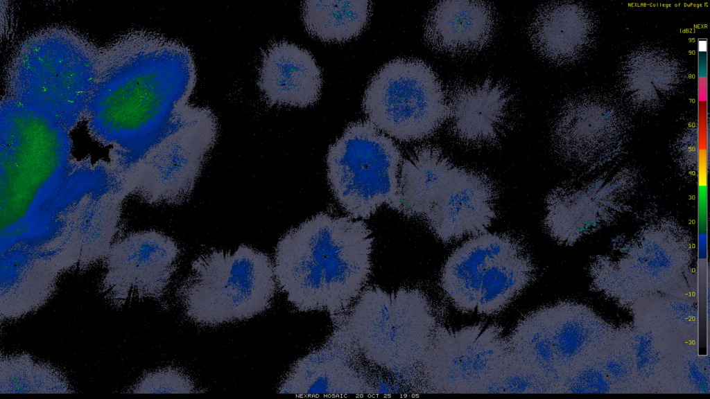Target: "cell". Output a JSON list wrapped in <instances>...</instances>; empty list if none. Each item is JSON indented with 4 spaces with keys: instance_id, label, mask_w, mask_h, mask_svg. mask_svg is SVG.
<instances>
[{
    "instance_id": "23",
    "label": "cell",
    "mask_w": 710,
    "mask_h": 399,
    "mask_svg": "<svg viewBox=\"0 0 710 399\" xmlns=\"http://www.w3.org/2000/svg\"><path fill=\"white\" fill-rule=\"evenodd\" d=\"M507 342L512 357L547 378L556 389L560 375L545 307L520 320Z\"/></svg>"
},
{
    "instance_id": "14",
    "label": "cell",
    "mask_w": 710,
    "mask_h": 399,
    "mask_svg": "<svg viewBox=\"0 0 710 399\" xmlns=\"http://www.w3.org/2000/svg\"><path fill=\"white\" fill-rule=\"evenodd\" d=\"M322 83L321 70L307 49L279 41L263 52L257 85L268 105H313L320 98Z\"/></svg>"
},
{
    "instance_id": "24",
    "label": "cell",
    "mask_w": 710,
    "mask_h": 399,
    "mask_svg": "<svg viewBox=\"0 0 710 399\" xmlns=\"http://www.w3.org/2000/svg\"><path fill=\"white\" fill-rule=\"evenodd\" d=\"M65 375L26 353L0 357V393H71Z\"/></svg>"
},
{
    "instance_id": "4",
    "label": "cell",
    "mask_w": 710,
    "mask_h": 399,
    "mask_svg": "<svg viewBox=\"0 0 710 399\" xmlns=\"http://www.w3.org/2000/svg\"><path fill=\"white\" fill-rule=\"evenodd\" d=\"M99 49L67 28L25 39L6 75V94L69 130L85 116L98 74Z\"/></svg>"
},
{
    "instance_id": "5",
    "label": "cell",
    "mask_w": 710,
    "mask_h": 399,
    "mask_svg": "<svg viewBox=\"0 0 710 399\" xmlns=\"http://www.w3.org/2000/svg\"><path fill=\"white\" fill-rule=\"evenodd\" d=\"M276 283L269 257L241 245L234 252L213 249L200 255L176 293L190 320L214 326L265 312Z\"/></svg>"
},
{
    "instance_id": "12",
    "label": "cell",
    "mask_w": 710,
    "mask_h": 399,
    "mask_svg": "<svg viewBox=\"0 0 710 399\" xmlns=\"http://www.w3.org/2000/svg\"><path fill=\"white\" fill-rule=\"evenodd\" d=\"M417 216L445 242L482 233L496 217L494 187L480 173L453 166L429 188Z\"/></svg>"
},
{
    "instance_id": "20",
    "label": "cell",
    "mask_w": 710,
    "mask_h": 399,
    "mask_svg": "<svg viewBox=\"0 0 710 399\" xmlns=\"http://www.w3.org/2000/svg\"><path fill=\"white\" fill-rule=\"evenodd\" d=\"M535 276V265L522 245L496 257L483 274L476 308L478 313H499L530 285Z\"/></svg>"
},
{
    "instance_id": "13",
    "label": "cell",
    "mask_w": 710,
    "mask_h": 399,
    "mask_svg": "<svg viewBox=\"0 0 710 399\" xmlns=\"http://www.w3.org/2000/svg\"><path fill=\"white\" fill-rule=\"evenodd\" d=\"M447 120L465 144L481 146L498 141L515 118L513 94L499 81H457L447 94Z\"/></svg>"
},
{
    "instance_id": "11",
    "label": "cell",
    "mask_w": 710,
    "mask_h": 399,
    "mask_svg": "<svg viewBox=\"0 0 710 399\" xmlns=\"http://www.w3.org/2000/svg\"><path fill=\"white\" fill-rule=\"evenodd\" d=\"M180 254L177 242L162 232L131 233L112 245L99 291L116 308L144 299H159L177 269Z\"/></svg>"
},
{
    "instance_id": "1",
    "label": "cell",
    "mask_w": 710,
    "mask_h": 399,
    "mask_svg": "<svg viewBox=\"0 0 710 399\" xmlns=\"http://www.w3.org/2000/svg\"><path fill=\"white\" fill-rule=\"evenodd\" d=\"M197 82L191 50L147 30L99 49L98 74L85 116L90 135L130 153L134 166L178 129Z\"/></svg>"
},
{
    "instance_id": "9",
    "label": "cell",
    "mask_w": 710,
    "mask_h": 399,
    "mask_svg": "<svg viewBox=\"0 0 710 399\" xmlns=\"http://www.w3.org/2000/svg\"><path fill=\"white\" fill-rule=\"evenodd\" d=\"M196 107L177 130L135 166V190L146 202L178 205L191 196L218 132L213 112Z\"/></svg>"
},
{
    "instance_id": "26",
    "label": "cell",
    "mask_w": 710,
    "mask_h": 399,
    "mask_svg": "<svg viewBox=\"0 0 710 399\" xmlns=\"http://www.w3.org/2000/svg\"><path fill=\"white\" fill-rule=\"evenodd\" d=\"M133 393H191L195 384L182 371L166 367L145 374L128 391Z\"/></svg>"
},
{
    "instance_id": "7",
    "label": "cell",
    "mask_w": 710,
    "mask_h": 399,
    "mask_svg": "<svg viewBox=\"0 0 710 399\" xmlns=\"http://www.w3.org/2000/svg\"><path fill=\"white\" fill-rule=\"evenodd\" d=\"M401 161L395 141L372 123H349L327 154V179L335 199L356 219L370 218L383 205L401 212Z\"/></svg>"
},
{
    "instance_id": "2",
    "label": "cell",
    "mask_w": 710,
    "mask_h": 399,
    "mask_svg": "<svg viewBox=\"0 0 710 399\" xmlns=\"http://www.w3.org/2000/svg\"><path fill=\"white\" fill-rule=\"evenodd\" d=\"M373 238L361 220L318 213L289 230L275 252L276 282L300 311L338 313L365 288Z\"/></svg>"
},
{
    "instance_id": "22",
    "label": "cell",
    "mask_w": 710,
    "mask_h": 399,
    "mask_svg": "<svg viewBox=\"0 0 710 399\" xmlns=\"http://www.w3.org/2000/svg\"><path fill=\"white\" fill-rule=\"evenodd\" d=\"M636 55L629 60L623 71L626 93L639 105L658 106L678 86L676 63L655 52Z\"/></svg>"
},
{
    "instance_id": "3",
    "label": "cell",
    "mask_w": 710,
    "mask_h": 399,
    "mask_svg": "<svg viewBox=\"0 0 710 399\" xmlns=\"http://www.w3.org/2000/svg\"><path fill=\"white\" fill-rule=\"evenodd\" d=\"M69 130L5 96L1 103V240L33 231L63 179Z\"/></svg>"
},
{
    "instance_id": "21",
    "label": "cell",
    "mask_w": 710,
    "mask_h": 399,
    "mask_svg": "<svg viewBox=\"0 0 710 399\" xmlns=\"http://www.w3.org/2000/svg\"><path fill=\"white\" fill-rule=\"evenodd\" d=\"M302 17L312 36L327 42H344L358 35L367 24L372 2L358 1H304Z\"/></svg>"
},
{
    "instance_id": "8",
    "label": "cell",
    "mask_w": 710,
    "mask_h": 399,
    "mask_svg": "<svg viewBox=\"0 0 710 399\" xmlns=\"http://www.w3.org/2000/svg\"><path fill=\"white\" fill-rule=\"evenodd\" d=\"M363 108L376 128L403 141L431 136L447 116L440 80L417 58H396L383 64L366 87Z\"/></svg>"
},
{
    "instance_id": "19",
    "label": "cell",
    "mask_w": 710,
    "mask_h": 399,
    "mask_svg": "<svg viewBox=\"0 0 710 399\" xmlns=\"http://www.w3.org/2000/svg\"><path fill=\"white\" fill-rule=\"evenodd\" d=\"M365 384L360 375L340 356L318 350L299 360L282 382L278 392L297 395L361 393Z\"/></svg>"
},
{
    "instance_id": "6",
    "label": "cell",
    "mask_w": 710,
    "mask_h": 399,
    "mask_svg": "<svg viewBox=\"0 0 710 399\" xmlns=\"http://www.w3.org/2000/svg\"><path fill=\"white\" fill-rule=\"evenodd\" d=\"M356 299L347 328L365 357L393 372L422 365L436 328L424 294L416 289L388 292L369 287Z\"/></svg>"
},
{
    "instance_id": "16",
    "label": "cell",
    "mask_w": 710,
    "mask_h": 399,
    "mask_svg": "<svg viewBox=\"0 0 710 399\" xmlns=\"http://www.w3.org/2000/svg\"><path fill=\"white\" fill-rule=\"evenodd\" d=\"M545 308L560 380L594 359L614 332L582 305L562 302Z\"/></svg>"
},
{
    "instance_id": "18",
    "label": "cell",
    "mask_w": 710,
    "mask_h": 399,
    "mask_svg": "<svg viewBox=\"0 0 710 399\" xmlns=\"http://www.w3.org/2000/svg\"><path fill=\"white\" fill-rule=\"evenodd\" d=\"M521 244L505 233H480L455 249L441 272L444 293L460 311L476 310L480 286L487 264L499 255Z\"/></svg>"
},
{
    "instance_id": "15",
    "label": "cell",
    "mask_w": 710,
    "mask_h": 399,
    "mask_svg": "<svg viewBox=\"0 0 710 399\" xmlns=\"http://www.w3.org/2000/svg\"><path fill=\"white\" fill-rule=\"evenodd\" d=\"M496 24L495 11L488 2L441 1L429 11L424 35L435 51L463 56L483 48L491 40Z\"/></svg>"
},
{
    "instance_id": "10",
    "label": "cell",
    "mask_w": 710,
    "mask_h": 399,
    "mask_svg": "<svg viewBox=\"0 0 710 399\" xmlns=\"http://www.w3.org/2000/svg\"><path fill=\"white\" fill-rule=\"evenodd\" d=\"M508 352L507 338L497 325L438 326L422 363L424 377L433 392L480 393Z\"/></svg>"
},
{
    "instance_id": "17",
    "label": "cell",
    "mask_w": 710,
    "mask_h": 399,
    "mask_svg": "<svg viewBox=\"0 0 710 399\" xmlns=\"http://www.w3.org/2000/svg\"><path fill=\"white\" fill-rule=\"evenodd\" d=\"M593 28L583 7L572 2H553L537 10L528 26V36L542 57L557 64H566L587 51Z\"/></svg>"
},
{
    "instance_id": "25",
    "label": "cell",
    "mask_w": 710,
    "mask_h": 399,
    "mask_svg": "<svg viewBox=\"0 0 710 399\" xmlns=\"http://www.w3.org/2000/svg\"><path fill=\"white\" fill-rule=\"evenodd\" d=\"M555 385L547 378L519 363L508 352L501 368L480 393H555Z\"/></svg>"
}]
</instances>
